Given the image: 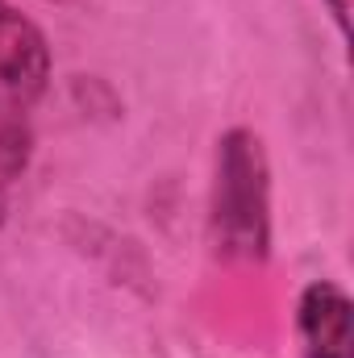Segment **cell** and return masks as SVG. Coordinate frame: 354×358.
I'll list each match as a JSON object with an SVG mask.
<instances>
[{"label": "cell", "mask_w": 354, "mask_h": 358, "mask_svg": "<svg viewBox=\"0 0 354 358\" xmlns=\"http://www.w3.org/2000/svg\"><path fill=\"white\" fill-rule=\"evenodd\" d=\"M4 221H8V187H0V229H4Z\"/></svg>", "instance_id": "8992f818"}, {"label": "cell", "mask_w": 354, "mask_h": 358, "mask_svg": "<svg viewBox=\"0 0 354 358\" xmlns=\"http://www.w3.org/2000/svg\"><path fill=\"white\" fill-rule=\"evenodd\" d=\"M46 4H71V0H46Z\"/></svg>", "instance_id": "52a82bcc"}, {"label": "cell", "mask_w": 354, "mask_h": 358, "mask_svg": "<svg viewBox=\"0 0 354 358\" xmlns=\"http://www.w3.org/2000/svg\"><path fill=\"white\" fill-rule=\"evenodd\" d=\"M208 242L229 263H263L271 255V163L263 138L246 125L217 138Z\"/></svg>", "instance_id": "6da1fadb"}, {"label": "cell", "mask_w": 354, "mask_h": 358, "mask_svg": "<svg viewBox=\"0 0 354 358\" xmlns=\"http://www.w3.org/2000/svg\"><path fill=\"white\" fill-rule=\"evenodd\" d=\"M34 159V129H29V108L17 100L0 96V187L29 171Z\"/></svg>", "instance_id": "277c9868"}, {"label": "cell", "mask_w": 354, "mask_h": 358, "mask_svg": "<svg viewBox=\"0 0 354 358\" xmlns=\"http://www.w3.org/2000/svg\"><path fill=\"white\" fill-rule=\"evenodd\" d=\"M296 338L304 358H354V304L342 283L313 279L300 292Z\"/></svg>", "instance_id": "3957f363"}, {"label": "cell", "mask_w": 354, "mask_h": 358, "mask_svg": "<svg viewBox=\"0 0 354 358\" xmlns=\"http://www.w3.org/2000/svg\"><path fill=\"white\" fill-rule=\"evenodd\" d=\"M325 8L334 13V25L342 38H351V0H325Z\"/></svg>", "instance_id": "5b68a950"}, {"label": "cell", "mask_w": 354, "mask_h": 358, "mask_svg": "<svg viewBox=\"0 0 354 358\" xmlns=\"http://www.w3.org/2000/svg\"><path fill=\"white\" fill-rule=\"evenodd\" d=\"M50 84V46L46 34L0 0V96L17 100L21 108L38 104Z\"/></svg>", "instance_id": "7a4b0ae2"}]
</instances>
